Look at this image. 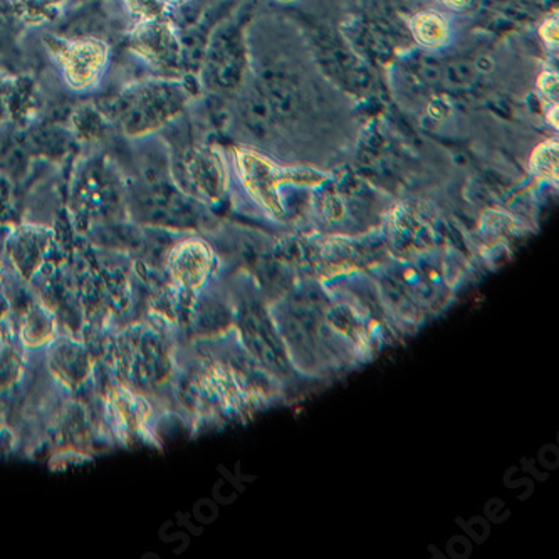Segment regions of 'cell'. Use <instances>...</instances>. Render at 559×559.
<instances>
[{"mask_svg": "<svg viewBox=\"0 0 559 559\" xmlns=\"http://www.w3.org/2000/svg\"><path fill=\"white\" fill-rule=\"evenodd\" d=\"M44 356L49 373L59 385L86 402L98 399L96 358L84 340L59 334Z\"/></svg>", "mask_w": 559, "mask_h": 559, "instance_id": "obj_4", "label": "cell"}, {"mask_svg": "<svg viewBox=\"0 0 559 559\" xmlns=\"http://www.w3.org/2000/svg\"><path fill=\"white\" fill-rule=\"evenodd\" d=\"M103 420L117 447L164 445L162 430L170 424L164 412L145 393L109 380L103 385Z\"/></svg>", "mask_w": 559, "mask_h": 559, "instance_id": "obj_2", "label": "cell"}, {"mask_svg": "<svg viewBox=\"0 0 559 559\" xmlns=\"http://www.w3.org/2000/svg\"><path fill=\"white\" fill-rule=\"evenodd\" d=\"M439 2L452 11H462V9L468 8L473 0H439Z\"/></svg>", "mask_w": 559, "mask_h": 559, "instance_id": "obj_14", "label": "cell"}, {"mask_svg": "<svg viewBox=\"0 0 559 559\" xmlns=\"http://www.w3.org/2000/svg\"><path fill=\"white\" fill-rule=\"evenodd\" d=\"M530 170L538 182L558 186V142L546 140L531 153Z\"/></svg>", "mask_w": 559, "mask_h": 559, "instance_id": "obj_11", "label": "cell"}, {"mask_svg": "<svg viewBox=\"0 0 559 559\" xmlns=\"http://www.w3.org/2000/svg\"><path fill=\"white\" fill-rule=\"evenodd\" d=\"M168 280L183 295L195 296L221 273L214 246L200 234H183L165 261Z\"/></svg>", "mask_w": 559, "mask_h": 559, "instance_id": "obj_5", "label": "cell"}, {"mask_svg": "<svg viewBox=\"0 0 559 559\" xmlns=\"http://www.w3.org/2000/svg\"><path fill=\"white\" fill-rule=\"evenodd\" d=\"M162 2V0H160ZM165 2H177V0H165Z\"/></svg>", "mask_w": 559, "mask_h": 559, "instance_id": "obj_15", "label": "cell"}, {"mask_svg": "<svg viewBox=\"0 0 559 559\" xmlns=\"http://www.w3.org/2000/svg\"><path fill=\"white\" fill-rule=\"evenodd\" d=\"M411 31L420 46L429 49L442 48L451 37L449 22L439 12L421 11L411 21Z\"/></svg>", "mask_w": 559, "mask_h": 559, "instance_id": "obj_10", "label": "cell"}, {"mask_svg": "<svg viewBox=\"0 0 559 559\" xmlns=\"http://www.w3.org/2000/svg\"><path fill=\"white\" fill-rule=\"evenodd\" d=\"M543 40L548 44L549 48L558 46V21L556 19H548L539 29Z\"/></svg>", "mask_w": 559, "mask_h": 559, "instance_id": "obj_12", "label": "cell"}, {"mask_svg": "<svg viewBox=\"0 0 559 559\" xmlns=\"http://www.w3.org/2000/svg\"><path fill=\"white\" fill-rule=\"evenodd\" d=\"M234 170L243 195L274 236L295 234L287 189L320 190L326 175L314 168L286 167L251 148L234 152Z\"/></svg>", "mask_w": 559, "mask_h": 559, "instance_id": "obj_1", "label": "cell"}, {"mask_svg": "<svg viewBox=\"0 0 559 559\" xmlns=\"http://www.w3.org/2000/svg\"><path fill=\"white\" fill-rule=\"evenodd\" d=\"M59 323L55 311L48 305L40 301H34L27 308L26 317L21 324V342L27 348L36 349L48 348L56 338H58Z\"/></svg>", "mask_w": 559, "mask_h": 559, "instance_id": "obj_8", "label": "cell"}, {"mask_svg": "<svg viewBox=\"0 0 559 559\" xmlns=\"http://www.w3.org/2000/svg\"><path fill=\"white\" fill-rule=\"evenodd\" d=\"M538 87L546 96L556 95V92H558V76H556V73H548V71L543 73L538 80Z\"/></svg>", "mask_w": 559, "mask_h": 559, "instance_id": "obj_13", "label": "cell"}, {"mask_svg": "<svg viewBox=\"0 0 559 559\" xmlns=\"http://www.w3.org/2000/svg\"><path fill=\"white\" fill-rule=\"evenodd\" d=\"M108 58V46L99 39L64 40L56 49L66 83L78 92H86L99 83Z\"/></svg>", "mask_w": 559, "mask_h": 559, "instance_id": "obj_6", "label": "cell"}, {"mask_svg": "<svg viewBox=\"0 0 559 559\" xmlns=\"http://www.w3.org/2000/svg\"><path fill=\"white\" fill-rule=\"evenodd\" d=\"M133 51L152 64H165L174 49V37L168 34L167 27L160 22H143L142 26L133 33Z\"/></svg>", "mask_w": 559, "mask_h": 559, "instance_id": "obj_9", "label": "cell"}, {"mask_svg": "<svg viewBox=\"0 0 559 559\" xmlns=\"http://www.w3.org/2000/svg\"><path fill=\"white\" fill-rule=\"evenodd\" d=\"M52 246V233L40 227H21L8 240V255L12 267L24 280L39 273L44 259Z\"/></svg>", "mask_w": 559, "mask_h": 559, "instance_id": "obj_7", "label": "cell"}, {"mask_svg": "<svg viewBox=\"0 0 559 559\" xmlns=\"http://www.w3.org/2000/svg\"><path fill=\"white\" fill-rule=\"evenodd\" d=\"M177 103L174 87L160 81H146L127 87L111 99L108 114L124 135L145 136L174 115Z\"/></svg>", "mask_w": 559, "mask_h": 559, "instance_id": "obj_3", "label": "cell"}]
</instances>
